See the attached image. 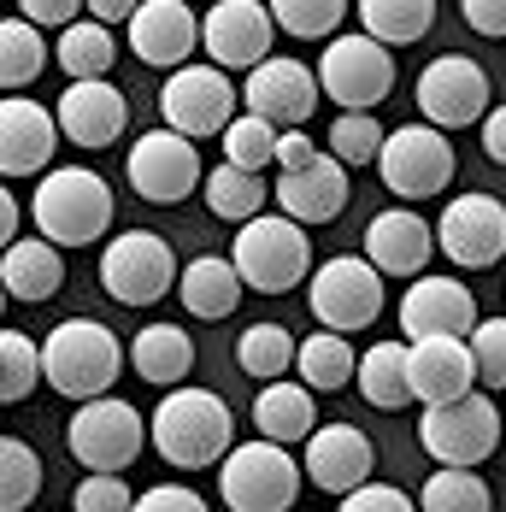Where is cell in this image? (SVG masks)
<instances>
[{
    "label": "cell",
    "instance_id": "obj_1",
    "mask_svg": "<svg viewBox=\"0 0 506 512\" xmlns=\"http://www.w3.org/2000/svg\"><path fill=\"white\" fill-rule=\"evenodd\" d=\"M153 454L177 471H206L236 454V412L212 389H171L148 418Z\"/></svg>",
    "mask_w": 506,
    "mask_h": 512
},
{
    "label": "cell",
    "instance_id": "obj_2",
    "mask_svg": "<svg viewBox=\"0 0 506 512\" xmlns=\"http://www.w3.org/2000/svg\"><path fill=\"white\" fill-rule=\"evenodd\" d=\"M42 365H48V389L89 407V401H106V389H118V371L130 365V354L101 318H65L42 342Z\"/></svg>",
    "mask_w": 506,
    "mask_h": 512
},
{
    "label": "cell",
    "instance_id": "obj_3",
    "mask_svg": "<svg viewBox=\"0 0 506 512\" xmlns=\"http://www.w3.org/2000/svg\"><path fill=\"white\" fill-rule=\"evenodd\" d=\"M30 212H36V230L53 248H89L112 230V189L89 165H53L36 183Z\"/></svg>",
    "mask_w": 506,
    "mask_h": 512
},
{
    "label": "cell",
    "instance_id": "obj_4",
    "mask_svg": "<svg viewBox=\"0 0 506 512\" xmlns=\"http://www.w3.org/2000/svg\"><path fill=\"white\" fill-rule=\"evenodd\" d=\"M230 259H236L242 283L259 289V295H289V289L312 283V242L283 212H265V218L242 224L236 242H230Z\"/></svg>",
    "mask_w": 506,
    "mask_h": 512
},
{
    "label": "cell",
    "instance_id": "obj_5",
    "mask_svg": "<svg viewBox=\"0 0 506 512\" xmlns=\"http://www.w3.org/2000/svg\"><path fill=\"white\" fill-rule=\"evenodd\" d=\"M148 442H153L148 418L130 407V401H118V395L77 407L71 424H65V454L77 465H89V477H118V471H130V465L142 460Z\"/></svg>",
    "mask_w": 506,
    "mask_h": 512
},
{
    "label": "cell",
    "instance_id": "obj_6",
    "mask_svg": "<svg viewBox=\"0 0 506 512\" xmlns=\"http://www.w3.org/2000/svg\"><path fill=\"white\" fill-rule=\"evenodd\" d=\"M295 495H301V465L265 436L236 442V454L218 465V501L230 512H295Z\"/></svg>",
    "mask_w": 506,
    "mask_h": 512
},
{
    "label": "cell",
    "instance_id": "obj_7",
    "mask_svg": "<svg viewBox=\"0 0 506 512\" xmlns=\"http://www.w3.org/2000/svg\"><path fill=\"white\" fill-rule=\"evenodd\" d=\"M177 283H183L177 254L153 230H118L101 248V289H106V301H118V307H153Z\"/></svg>",
    "mask_w": 506,
    "mask_h": 512
},
{
    "label": "cell",
    "instance_id": "obj_8",
    "mask_svg": "<svg viewBox=\"0 0 506 512\" xmlns=\"http://www.w3.org/2000/svg\"><path fill=\"white\" fill-rule=\"evenodd\" d=\"M306 307L324 330L336 336H354V330H371L383 318V271L365 254H336L324 259L306 283Z\"/></svg>",
    "mask_w": 506,
    "mask_h": 512
},
{
    "label": "cell",
    "instance_id": "obj_9",
    "mask_svg": "<svg viewBox=\"0 0 506 512\" xmlns=\"http://www.w3.org/2000/svg\"><path fill=\"white\" fill-rule=\"evenodd\" d=\"M418 448L448 471H477L501 448V412L489 395H465L448 407H424L418 418Z\"/></svg>",
    "mask_w": 506,
    "mask_h": 512
},
{
    "label": "cell",
    "instance_id": "obj_10",
    "mask_svg": "<svg viewBox=\"0 0 506 512\" xmlns=\"http://www.w3.org/2000/svg\"><path fill=\"white\" fill-rule=\"evenodd\" d=\"M159 118H165V130H177V136H189V142H206V136H224L242 112H236V83H230V71H218V65H183L177 77H165V89H159Z\"/></svg>",
    "mask_w": 506,
    "mask_h": 512
},
{
    "label": "cell",
    "instance_id": "obj_11",
    "mask_svg": "<svg viewBox=\"0 0 506 512\" xmlns=\"http://www.w3.org/2000/svg\"><path fill=\"white\" fill-rule=\"evenodd\" d=\"M377 177L395 201H430L454 183V142L436 124H401V130H389Z\"/></svg>",
    "mask_w": 506,
    "mask_h": 512
},
{
    "label": "cell",
    "instance_id": "obj_12",
    "mask_svg": "<svg viewBox=\"0 0 506 512\" xmlns=\"http://www.w3.org/2000/svg\"><path fill=\"white\" fill-rule=\"evenodd\" d=\"M124 177H130V189L148 206H177V201H189L195 189H206L195 142L177 136V130H165V124L148 130V136H136V148L124 159Z\"/></svg>",
    "mask_w": 506,
    "mask_h": 512
},
{
    "label": "cell",
    "instance_id": "obj_13",
    "mask_svg": "<svg viewBox=\"0 0 506 512\" xmlns=\"http://www.w3.org/2000/svg\"><path fill=\"white\" fill-rule=\"evenodd\" d=\"M418 112H424V124H436L442 136H448V130H465V124L483 130V118L495 112V106H489V71H483L477 59H465V53L430 59V65L418 71Z\"/></svg>",
    "mask_w": 506,
    "mask_h": 512
},
{
    "label": "cell",
    "instance_id": "obj_14",
    "mask_svg": "<svg viewBox=\"0 0 506 512\" xmlns=\"http://www.w3.org/2000/svg\"><path fill=\"white\" fill-rule=\"evenodd\" d=\"M318 83H324V95L342 112H371L377 101H389V89H395V59H389L383 42H371L365 30H354V36H336L324 48Z\"/></svg>",
    "mask_w": 506,
    "mask_h": 512
},
{
    "label": "cell",
    "instance_id": "obj_15",
    "mask_svg": "<svg viewBox=\"0 0 506 512\" xmlns=\"http://www.w3.org/2000/svg\"><path fill=\"white\" fill-rule=\"evenodd\" d=\"M271 36H277V18L259 0H218L201 18V48L218 71H248L253 77L271 59Z\"/></svg>",
    "mask_w": 506,
    "mask_h": 512
},
{
    "label": "cell",
    "instance_id": "obj_16",
    "mask_svg": "<svg viewBox=\"0 0 506 512\" xmlns=\"http://www.w3.org/2000/svg\"><path fill=\"white\" fill-rule=\"evenodd\" d=\"M483 324L477 312V295L459 283V277H418L406 283L401 295V336L406 342H436V336H454V342H471V330Z\"/></svg>",
    "mask_w": 506,
    "mask_h": 512
},
{
    "label": "cell",
    "instance_id": "obj_17",
    "mask_svg": "<svg viewBox=\"0 0 506 512\" xmlns=\"http://www.w3.org/2000/svg\"><path fill=\"white\" fill-rule=\"evenodd\" d=\"M436 242L459 271H489L495 259H506V206L495 195H477V189L459 195L436 218Z\"/></svg>",
    "mask_w": 506,
    "mask_h": 512
},
{
    "label": "cell",
    "instance_id": "obj_18",
    "mask_svg": "<svg viewBox=\"0 0 506 512\" xmlns=\"http://www.w3.org/2000/svg\"><path fill=\"white\" fill-rule=\"evenodd\" d=\"M195 48H201V18L183 0H142V12L130 18V53L165 77L195 65Z\"/></svg>",
    "mask_w": 506,
    "mask_h": 512
},
{
    "label": "cell",
    "instance_id": "obj_19",
    "mask_svg": "<svg viewBox=\"0 0 506 512\" xmlns=\"http://www.w3.org/2000/svg\"><path fill=\"white\" fill-rule=\"evenodd\" d=\"M318 95H324V83H318V71H306L301 59H265L242 83L248 112L277 124V130H306V118L318 112Z\"/></svg>",
    "mask_w": 506,
    "mask_h": 512
},
{
    "label": "cell",
    "instance_id": "obj_20",
    "mask_svg": "<svg viewBox=\"0 0 506 512\" xmlns=\"http://www.w3.org/2000/svg\"><path fill=\"white\" fill-rule=\"evenodd\" d=\"M59 136L65 130L42 101H30V95L0 101V171L6 177H48Z\"/></svg>",
    "mask_w": 506,
    "mask_h": 512
},
{
    "label": "cell",
    "instance_id": "obj_21",
    "mask_svg": "<svg viewBox=\"0 0 506 512\" xmlns=\"http://www.w3.org/2000/svg\"><path fill=\"white\" fill-rule=\"evenodd\" d=\"M406 377H412V401H424V407L465 401V395H477V383H483L471 342H454V336L406 342Z\"/></svg>",
    "mask_w": 506,
    "mask_h": 512
},
{
    "label": "cell",
    "instance_id": "obj_22",
    "mask_svg": "<svg viewBox=\"0 0 506 512\" xmlns=\"http://www.w3.org/2000/svg\"><path fill=\"white\" fill-rule=\"evenodd\" d=\"M442 242H436V224L430 218H418L412 206H389V212H377L371 224H365V259L383 271V277H430L424 265L436 254Z\"/></svg>",
    "mask_w": 506,
    "mask_h": 512
},
{
    "label": "cell",
    "instance_id": "obj_23",
    "mask_svg": "<svg viewBox=\"0 0 506 512\" xmlns=\"http://www.w3.org/2000/svg\"><path fill=\"white\" fill-rule=\"evenodd\" d=\"M371 465H377V448H371V436L359 424H318V436L306 442V477H312V489H324L336 501L371 483Z\"/></svg>",
    "mask_w": 506,
    "mask_h": 512
},
{
    "label": "cell",
    "instance_id": "obj_24",
    "mask_svg": "<svg viewBox=\"0 0 506 512\" xmlns=\"http://www.w3.org/2000/svg\"><path fill=\"white\" fill-rule=\"evenodd\" d=\"M53 118L71 148H112L130 124V101L118 83H65V95L53 101Z\"/></svg>",
    "mask_w": 506,
    "mask_h": 512
},
{
    "label": "cell",
    "instance_id": "obj_25",
    "mask_svg": "<svg viewBox=\"0 0 506 512\" xmlns=\"http://www.w3.org/2000/svg\"><path fill=\"white\" fill-rule=\"evenodd\" d=\"M271 201H277L283 218H295L301 230H318V224L342 218V206H348V165H342L336 154H318L306 171L277 177Z\"/></svg>",
    "mask_w": 506,
    "mask_h": 512
},
{
    "label": "cell",
    "instance_id": "obj_26",
    "mask_svg": "<svg viewBox=\"0 0 506 512\" xmlns=\"http://www.w3.org/2000/svg\"><path fill=\"white\" fill-rule=\"evenodd\" d=\"M0 283H6V301H24V307H42L59 295L65 283V248H53L48 236H24L12 242L0 259Z\"/></svg>",
    "mask_w": 506,
    "mask_h": 512
},
{
    "label": "cell",
    "instance_id": "obj_27",
    "mask_svg": "<svg viewBox=\"0 0 506 512\" xmlns=\"http://www.w3.org/2000/svg\"><path fill=\"white\" fill-rule=\"evenodd\" d=\"M253 430H259L265 442H277V448L312 442V436H318V401H312V389H306L301 377L265 383V389L253 395Z\"/></svg>",
    "mask_w": 506,
    "mask_h": 512
},
{
    "label": "cell",
    "instance_id": "obj_28",
    "mask_svg": "<svg viewBox=\"0 0 506 512\" xmlns=\"http://www.w3.org/2000/svg\"><path fill=\"white\" fill-rule=\"evenodd\" d=\"M130 371L153 383V389H177L189 371H195V342H189V330L183 324H142L136 336H130Z\"/></svg>",
    "mask_w": 506,
    "mask_h": 512
},
{
    "label": "cell",
    "instance_id": "obj_29",
    "mask_svg": "<svg viewBox=\"0 0 506 512\" xmlns=\"http://www.w3.org/2000/svg\"><path fill=\"white\" fill-rule=\"evenodd\" d=\"M242 295H248V283H242L236 259L201 254V259H189V265H183L177 301L189 307V318H206V324H218V318H230V312L242 307Z\"/></svg>",
    "mask_w": 506,
    "mask_h": 512
},
{
    "label": "cell",
    "instance_id": "obj_30",
    "mask_svg": "<svg viewBox=\"0 0 506 512\" xmlns=\"http://www.w3.org/2000/svg\"><path fill=\"white\" fill-rule=\"evenodd\" d=\"M359 30L383 48H412L436 30V0H359Z\"/></svg>",
    "mask_w": 506,
    "mask_h": 512
},
{
    "label": "cell",
    "instance_id": "obj_31",
    "mask_svg": "<svg viewBox=\"0 0 506 512\" xmlns=\"http://www.w3.org/2000/svg\"><path fill=\"white\" fill-rule=\"evenodd\" d=\"M206 212L212 218H224V224H253V218H265V201H271V189H265V177H253L242 165H212L206 171Z\"/></svg>",
    "mask_w": 506,
    "mask_h": 512
},
{
    "label": "cell",
    "instance_id": "obj_32",
    "mask_svg": "<svg viewBox=\"0 0 506 512\" xmlns=\"http://www.w3.org/2000/svg\"><path fill=\"white\" fill-rule=\"evenodd\" d=\"M359 395L377 412H401L412 401V377H406V342H377L359 354Z\"/></svg>",
    "mask_w": 506,
    "mask_h": 512
},
{
    "label": "cell",
    "instance_id": "obj_33",
    "mask_svg": "<svg viewBox=\"0 0 506 512\" xmlns=\"http://www.w3.org/2000/svg\"><path fill=\"white\" fill-rule=\"evenodd\" d=\"M236 365L248 371L253 383H283L295 365H301V342L283 330V324H248L236 336Z\"/></svg>",
    "mask_w": 506,
    "mask_h": 512
},
{
    "label": "cell",
    "instance_id": "obj_34",
    "mask_svg": "<svg viewBox=\"0 0 506 512\" xmlns=\"http://www.w3.org/2000/svg\"><path fill=\"white\" fill-rule=\"evenodd\" d=\"M53 59H59V71H65V83H106L118 48H112V30H106V24L83 18V24H71V30L59 36Z\"/></svg>",
    "mask_w": 506,
    "mask_h": 512
},
{
    "label": "cell",
    "instance_id": "obj_35",
    "mask_svg": "<svg viewBox=\"0 0 506 512\" xmlns=\"http://www.w3.org/2000/svg\"><path fill=\"white\" fill-rule=\"evenodd\" d=\"M301 383L318 395V389H348L359 377V359H354V342L348 336H336V330H312L301 342Z\"/></svg>",
    "mask_w": 506,
    "mask_h": 512
},
{
    "label": "cell",
    "instance_id": "obj_36",
    "mask_svg": "<svg viewBox=\"0 0 506 512\" xmlns=\"http://www.w3.org/2000/svg\"><path fill=\"white\" fill-rule=\"evenodd\" d=\"M48 42H42V30L30 24V18H6L0 24V83L18 95V89H30L42 71H48Z\"/></svg>",
    "mask_w": 506,
    "mask_h": 512
},
{
    "label": "cell",
    "instance_id": "obj_37",
    "mask_svg": "<svg viewBox=\"0 0 506 512\" xmlns=\"http://www.w3.org/2000/svg\"><path fill=\"white\" fill-rule=\"evenodd\" d=\"M418 512H495V495L477 471H448L436 465L418 489Z\"/></svg>",
    "mask_w": 506,
    "mask_h": 512
},
{
    "label": "cell",
    "instance_id": "obj_38",
    "mask_svg": "<svg viewBox=\"0 0 506 512\" xmlns=\"http://www.w3.org/2000/svg\"><path fill=\"white\" fill-rule=\"evenodd\" d=\"M348 12H354L348 0H271V18H277L283 36L324 42V48L342 36V18H348Z\"/></svg>",
    "mask_w": 506,
    "mask_h": 512
},
{
    "label": "cell",
    "instance_id": "obj_39",
    "mask_svg": "<svg viewBox=\"0 0 506 512\" xmlns=\"http://www.w3.org/2000/svg\"><path fill=\"white\" fill-rule=\"evenodd\" d=\"M36 383H48L42 342H30L24 330H0V401L18 407L24 395H36Z\"/></svg>",
    "mask_w": 506,
    "mask_h": 512
},
{
    "label": "cell",
    "instance_id": "obj_40",
    "mask_svg": "<svg viewBox=\"0 0 506 512\" xmlns=\"http://www.w3.org/2000/svg\"><path fill=\"white\" fill-rule=\"evenodd\" d=\"M42 495V454L24 436H0V512H24Z\"/></svg>",
    "mask_w": 506,
    "mask_h": 512
},
{
    "label": "cell",
    "instance_id": "obj_41",
    "mask_svg": "<svg viewBox=\"0 0 506 512\" xmlns=\"http://www.w3.org/2000/svg\"><path fill=\"white\" fill-rule=\"evenodd\" d=\"M383 148H389V130H383L371 112H342V118L330 124V154L342 159L348 171H359V165H377V159H383Z\"/></svg>",
    "mask_w": 506,
    "mask_h": 512
},
{
    "label": "cell",
    "instance_id": "obj_42",
    "mask_svg": "<svg viewBox=\"0 0 506 512\" xmlns=\"http://www.w3.org/2000/svg\"><path fill=\"white\" fill-rule=\"evenodd\" d=\"M277 142H283V130L277 124H265V118H253L242 112L230 130H224V165H242V171H265V165H277Z\"/></svg>",
    "mask_w": 506,
    "mask_h": 512
},
{
    "label": "cell",
    "instance_id": "obj_43",
    "mask_svg": "<svg viewBox=\"0 0 506 512\" xmlns=\"http://www.w3.org/2000/svg\"><path fill=\"white\" fill-rule=\"evenodd\" d=\"M471 354H477L483 389H506V318H483L471 330Z\"/></svg>",
    "mask_w": 506,
    "mask_h": 512
},
{
    "label": "cell",
    "instance_id": "obj_44",
    "mask_svg": "<svg viewBox=\"0 0 506 512\" xmlns=\"http://www.w3.org/2000/svg\"><path fill=\"white\" fill-rule=\"evenodd\" d=\"M71 512H136V495L118 477H83L71 495Z\"/></svg>",
    "mask_w": 506,
    "mask_h": 512
},
{
    "label": "cell",
    "instance_id": "obj_45",
    "mask_svg": "<svg viewBox=\"0 0 506 512\" xmlns=\"http://www.w3.org/2000/svg\"><path fill=\"white\" fill-rule=\"evenodd\" d=\"M336 512H418V501L406 489H395V483H365L354 495H342Z\"/></svg>",
    "mask_w": 506,
    "mask_h": 512
},
{
    "label": "cell",
    "instance_id": "obj_46",
    "mask_svg": "<svg viewBox=\"0 0 506 512\" xmlns=\"http://www.w3.org/2000/svg\"><path fill=\"white\" fill-rule=\"evenodd\" d=\"M83 12H89V6H77V0H24V6H18V18H30L36 30H59V36H65L71 24H83Z\"/></svg>",
    "mask_w": 506,
    "mask_h": 512
},
{
    "label": "cell",
    "instance_id": "obj_47",
    "mask_svg": "<svg viewBox=\"0 0 506 512\" xmlns=\"http://www.w3.org/2000/svg\"><path fill=\"white\" fill-rule=\"evenodd\" d=\"M136 512H212V507L195 489H183V483H159L148 495H136Z\"/></svg>",
    "mask_w": 506,
    "mask_h": 512
},
{
    "label": "cell",
    "instance_id": "obj_48",
    "mask_svg": "<svg viewBox=\"0 0 506 512\" xmlns=\"http://www.w3.org/2000/svg\"><path fill=\"white\" fill-rule=\"evenodd\" d=\"M459 18H465L477 36H506V0H465Z\"/></svg>",
    "mask_w": 506,
    "mask_h": 512
},
{
    "label": "cell",
    "instance_id": "obj_49",
    "mask_svg": "<svg viewBox=\"0 0 506 512\" xmlns=\"http://www.w3.org/2000/svg\"><path fill=\"white\" fill-rule=\"evenodd\" d=\"M312 159H318L312 136H306V130H283V142H277V171L289 177V171H306Z\"/></svg>",
    "mask_w": 506,
    "mask_h": 512
},
{
    "label": "cell",
    "instance_id": "obj_50",
    "mask_svg": "<svg viewBox=\"0 0 506 512\" xmlns=\"http://www.w3.org/2000/svg\"><path fill=\"white\" fill-rule=\"evenodd\" d=\"M483 154L495 159V165H506V106H495L483 118Z\"/></svg>",
    "mask_w": 506,
    "mask_h": 512
},
{
    "label": "cell",
    "instance_id": "obj_51",
    "mask_svg": "<svg viewBox=\"0 0 506 512\" xmlns=\"http://www.w3.org/2000/svg\"><path fill=\"white\" fill-rule=\"evenodd\" d=\"M89 12H95V24H130L142 6H136V0H95Z\"/></svg>",
    "mask_w": 506,
    "mask_h": 512
},
{
    "label": "cell",
    "instance_id": "obj_52",
    "mask_svg": "<svg viewBox=\"0 0 506 512\" xmlns=\"http://www.w3.org/2000/svg\"><path fill=\"white\" fill-rule=\"evenodd\" d=\"M0 230H6V248L24 242V236H18V201H12V195H0Z\"/></svg>",
    "mask_w": 506,
    "mask_h": 512
}]
</instances>
